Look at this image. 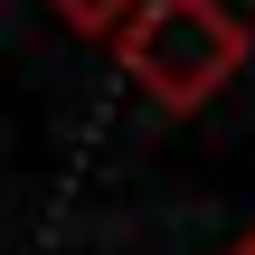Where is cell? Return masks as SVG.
<instances>
[{"instance_id": "6da1fadb", "label": "cell", "mask_w": 255, "mask_h": 255, "mask_svg": "<svg viewBox=\"0 0 255 255\" xmlns=\"http://www.w3.org/2000/svg\"><path fill=\"white\" fill-rule=\"evenodd\" d=\"M114 57L123 76L161 104V114H199L237 66H246V28L227 0H142L123 28H114Z\"/></svg>"}, {"instance_id": "7a4b0ae2", "label": "cell", "mask_w": 255, "mask_h": 255, "mask_svg": "<svg viewBox=\"0 0 255 255\" xmlns=\"http://www.w3.org/2000/svg\"><path fill=\"white\" fill-rule=\"evenodd\" d=\"M47 9H57V19H76V28H95V38H114L142 0H47Z\"/></svg>"}, {"instance_id": "3957f363", "label": "cell", "mask_w": 255, "mask_h": 255, "mask_svg": "<svg viewBox=\"0 0 255 255\" xmlns=\"http://www.w3.org/2000/svg\"><path fill=\"white\" fill-rule=\"evenodd\" d=\"M227 255H255V227H246V237H237V246H227Z\"/></svg>"}]
</instances>
